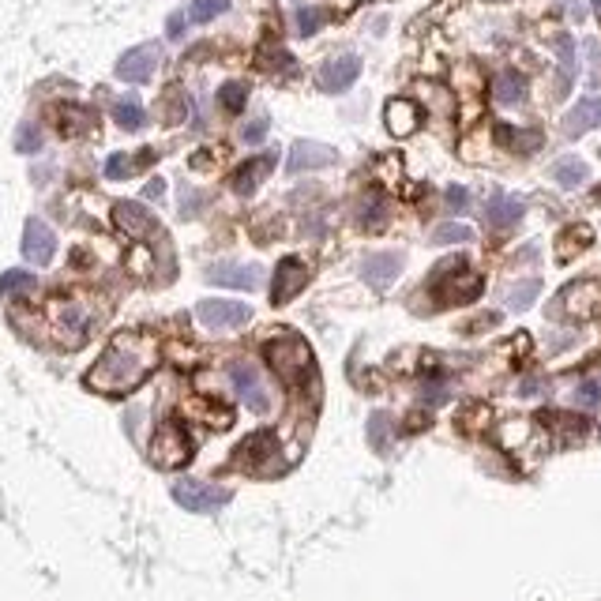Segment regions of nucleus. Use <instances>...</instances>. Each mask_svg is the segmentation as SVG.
<instances>
[{
	"label": "nucleus",
	"mask_w": 601,
	"mask_h": 601,
	"mask_svg": "<svg viewBox=\"0 0 601 601\" xmlns=\"http://www.w3.org/2000/svg\"><path fill=\"white\" fill-rule=\"evenodd\" d=\"M158 365V342L147 331H121L113 335L109 350L91 365L87 387L98 395H128L136 391Z\"/></svg>",
	"instance_id": "obj_1"
},
{
	"label": "nucleus",
	"mask_w": 601,
	"mask_h": 601,
	"mask_svg": "<svg viewBox=\"0 0 601 601\" xmlns=\"http://www.w3.org/2000/svg\"><path fill=\"white\" fill-rule=\"evenodd\" d=\"M481 290H485V282H481L478 271H470L463 263V256H455V260H447L436 278H432V297H436V305H470V301H478Z\"/></svg>",
	"instance_id": "obj_2"
},
{
	"label": "nucleus",
	"mask_w": 601,
	"mask_h": 601,
	"mask_svg": "<svg viewBox=\"0 0 601 601\" xmlns=\"http://www.w3.org/2000/svg\"><path fill=\"white\" fill-rule=\"evenodd\" d=\"M263 357H267L271 372H278L286 384H301L312 372L309 342L297 339V335H275V339L263 346Z\"/></svg>",
	"instance_id": "obj_3"
},
{
	"label": "nucleus",
	"mask_w": 601,
	"mask_h": 601,
	"mask_svg": "<svg viewBox=\"0 0 601 601\" xmlns=\"http://www.w3.org/2000/svg\"><path fill=\"white\" fill-rule=\"evenodd\" d=\"M91 327H94V312L83 301L68 297V301L53 305V339L61 342V346H68V350L83 346L87 335H91Z\"/></svg>",
	"instance_id": "obj_4"
},
{
	"label": "nucleus",
	"mask_w": 601,
	"mask_h": 601,
	"mask_svg": "<svg viewBox=\"0 0 601 601\" xmlns=\"http://www.w3.org/2000/svg\"><path fill=\"white\" fill-rule=\"evenodd\" d=\"M192 459V440L181 421H162L151 436V463L162 470H181Z\"/></svg>",
	"instance_id": "obj_5"
},
{
	"label": "nucleus",
	"mask_w": 601,
	"mask_h": 601,
	"mask_svg": "<svg viewBox=\"0 0 601 601\" xmlns=\"http://www.w3.org/2000/svg\"><path fill=\"white\" fill-rule=\"evenodd\" d=\"M556 312L568 316L575 324H586V320H601V282L594 278H579L564 286V293L556 297Z\"/></svg>",
	"instance_id": "obj_6"
},
{
	"label": "nucleus",
	"mask_w": 601,
	"mask_h": 601,
	"mask_svg": "<svg viewBox=\"0 0 601 601\" xmlns=\"http://www.w3.org/2000/svg\"><path fill=\"white\" fill-rule=\"evenodd\" d=\"M237 466H245L248 474H275L282 466V451L271 432H252L245 444L237 447Z\"/></svg>",
	"instance_id": "obj_7"
},
{
	"label": "nucleus",
	"mask_w": 601,
	"mask_h": 601,
	"mask_svg": "<svg viewBox=\"0 0 601 601\" xmlns=\"http://www.w3.org/2000/svg\"><path fill=\"white\" fill-rule=\"evenodd\" d=\"M196 316H200L203 327L211 331H230V327H245L252 320V309L241 305V301H222V297H207L196 305Z\"/></svg>",
	"instance_id": "obj_8"
},
{
	"label": "nucleus",
	"mask_w": 601,
	"mask_h": 601,
	"mask_svg": "<svg viewBox=\"0 0 601 601\" xmlns=\"http://www.w3.org/2000/svg\"><path fill=\"white\" fill-rule=\"evenodd\" d=\"M173 500L181 504L185 511H200V515H211V511H218L226 500H230V493L226 489H218V485H207V481H177L173 485Z\"/></svg>",
	"instance_id": "obj_9"
},
{
	"label": "nucleus",
	"mask_w": 601,
	"mask_h": 601,
	"mask_svg": "<svg viewBox=\"0 0 601 601\" xmlns=\"http://www.w3.org/2000/svg\"><path fill=\"white\" fill-rule=\"evenodd\" d=\"M309 286V267L297 256H286V260L275 267V278H271V305H286L290 297Z\"/></svg>",
	"instance_id": "obj_10"
},
{
	"label": "nucleus",
	"mask_w": 601,
	"mask_h": 601,
	"mask_svg": "<svg viewBox=\"0 0 601 601\" xmlns=\"http://www.w3.org/2000/svg\"><path fill=\"white\" fill-rule=\"evenodd\" d=\"M113 222H117V230H121L124 237H132V241H147V237H155L158 233L155 215L132 200H124L113 207Z\"/></svg>",
	"instance_id": "obj_11"
},
{
	"label": "nucleus",
	"mask_w": 601,
	"mask_h": 601,
	"mask_svg": "<svg viewBox=\"0 0 601 601\" xmlns=\"http://www.w3.org/2000/svg\"><path fill=\"white\" fill-rule=\"evenodd\" d=\"M230 380H233L237 399L245 402L248 410H256V414H267V410H271V395H267V387H263V380L256 376L252 365H233Z\"/></svg>",
	"instance_id": "obj_12"
},
{
	"label": "nucleus",
	"mask_w": 601,
	"mask_h": 601,
	"mask_svg": "<svg viewBox=\"0 0 601 601\" xmlns=\"http://www.w3.org/2000/svg\"><path fill=\"white\" fill-rule=\"evenodd\" d=\"M357 76H361V57L342 53V57H331V61L320 68L316 83H320V91H327V94H342Z\"/></svg>",
	"instance_id": "obj_13"
},
{
	"label": "nucleus",
	"mask_w": 601,
	"mask_h": 601,
	"mask_svg": "<svg viewBox=\"0 0 601 601\" xmlns=\"http://www.w3.org/2000/svg\"><path fill=\"white\" fill-rule=\"evenodd\" d=\"M339 155L324 147V143H312V139H297L290 147V158H286V170L290 173H309V170H320V166H335Z\"/></svg>",
	"instance_id": "obj_14"
},
{
	"label": "nucleus",
	"mask_w": 601,
	"mask_h": 601,
	"mask_svg": "<svg viewBox=\"0 0 601 601\" xmlns=\"http://www.w3.org/2000/svg\"><path fill=\"white\" fill-rule=\"evenodd\" d=\"M399 275H402L399 252H372V256H365V263H361V278L369 282L372 290H387Z\"/></svg>",
	"instance_id": "obj_15"
},
{
	"label": "nucleus",
	"mask_w": 601,
	"mask_h": 601,
	"mask_svg": "<svg viewBox=\"0 0 601 601\" xmlns=\"http://www.w3.org/2000/svg\"><path fill=\"white\" fill-rule=\"evenodd\" d=\"M158 68V49L155 46H139V49H128L121 61H117V76L124 83H147V79L155 76Z\"/></svg>",
	"instance_id": "obj_16"
},
{
	"label": "nucleus",
	"mask_w": 601,
	"mask_h": 601,
	"mask_svg": "<svg viewBox=\"0 0 601 601\" xmlns=\"http://www.w3.org/2000/svg\"><path fill=\"white\" fill-rule=\"evenodd\" d=\"M384 121H387V132H391V136L406 139L421 128V109H417V102H410V98H391L384 109Z\"/></svg>",
	"instance_id": "obj_17"
},
{
	"label": "nucleus",
	"mask_w": 601,
	"mask_h": 601,
	"mask_svg": "<svg viewBox=\"0 0 601 601\" xmlns=\"http://www.w3.org/2000/svg\"><path fill=\"white\" fill-rule=\"evenodd\" d=\"M207 278L215 286H226V290H256L260 286V267L252 263H215Z\"/></svg>",
	"instance_id": "obj_18"
},
{
	"label": "nucleus",
	"mask_w": 601,
	"mask_h": 601,
	"mask_svg": "<svg viewBox=\"0 0 601 601\" xmlns=\"http://www.w3.org/2000/svg\"><path fill=\"white\" fill-rule=\"evenodd\" d=\"M57 252V237L49 230L42 218H31L27 230H23V256L31 263H49Z\"/></svg>",
	"instance_id": "obj_19"
},
{
	"label": "nucleus",
	"mask_w": 601,
	"mask_h": 601,
	"mask_svg": "<svg viewBox=\"0 0 601 601\" xmlns=\"http://www.w3.org/2000/svg\"><path fill=\"white\" fill-rule=\"evenodd\" d=\"M590 128H601V94L594 98H583L575 109H568V117H564V136L568 139H579L583 132Z\"/></svg>",
	"instance_id": "obj_20"
},
{
	"label": "nucleus",
	"mask_w": 601,
	"mask_h": 601,
	"mask_svg": "<svg viewBox=\"0 0 601 601\" xmlns=\"http://www.w3.org/2000/svg\"><path fill=\"white\" fill-rule=\"evenodd\" d=\"M271 166H275V151H267L263 158H248L241 170L233 173V192L237 196H252L256 188H260V181L271 173Z\"/></svg>",
	"instance_id": "obj_21"
},
{
	"label": "nucleus",
	"mask_w": 601,
	"mask_h": 601,
	"mask_svg": "<svg viewBox=\"0 0 601 601\" xmlns=\"http://www.w3.org/2000/svg\"><path fill=\"white\" fill-rule=\"evenodd\" d=\"M590 245H594V230H590V226H583V222H579V226H568V230H560V237H556V260L571 263Z\"/></svg>",
	"instance_id": "obj_22"
},
{
	"label": "nucleus",
	"mask_w": 601,
	"mask_h": 601,
	"mask_svg": "<svg viewBox=\"0 0 601 601\" xmlns=\"http://www.w3.org/2000/svg\"><path fill=\"white\" fill-rule=\"evenodd\" d=\"M485 218H489V226H493L496 233H508L511 226H519V218H523V203L511 200V196H496V200H489Z\"/></svg>",
	"instance_id": "obj_23"
},
{
	"label": "nucleus",
	"mask_w": 601,
	"mask_h": 601,
	"mask_svg": "<svg viewBox=\"0 0 601 601\" xmlns=\"http://www.w3.org/2000/svg\"><path fill=\"white\" fill-rule=\"evenodd\" d=\"M493 98L500 102V106H519L526 98V79L519 76V72H500V76L493 79Z\"/></svg>",
	"instance_id": "obj_24"
},
{
	"label": "nucleus",
	"mask_w": 601,
	"mask_h": 601,
	"mask_svg": "<svg viewBox=\"0 0 601 601\" xmlns=\"http://www.w3.org/2000/svg\"><path fill=\"white\" fill-rule=\"evenodd\" d=\"M556 57H560L556 94L564 98V94L571 91V83H575V42H571V34H560V38H556Z\"/></svg>",
	"instance_id": "obj_25"
},
{
	"label": "nucleus",
	"mask_w": 601,
	"mask_h": 601,
	"mask_svg": "<svg viewBox=\"0 0 601 601\" xmlns=\"http://www.w3.org/2000/svg\"><path fill=\"white\" fill-rule=\"evenodd\" d=\"M496 139L508 147V151H519V155H534L541 147V132H519L511 124H496Z\"/></svg>",
	"instance_id": "obj_26"
},
{
	"label": "nucleus",
	"mask_w": 601,
	"mask_h": 601,
	"mask_svg": "<svg viewBox=\"0 0 601 601\" xmlns=\"http://www.w3.org/2000/svg\"><path fill=\"white\" fill-rule=\"evenodd\" d=\"M354 218H357V226H361L365 233H376L387 222V203L380 200L376 192H369L365 200L357 203V215Z\"/></svg>",
	"instance_id": "obj_27"
},
{
	"label": "nucleus",
	"mask_w": 601,
	"mask_h": 601,
	"mask_svg": "<svg viewBox=\"0 0 601 601\" xmlns=\"http://www.w3.org/2000/svg\"><path fill=\"white\" fill-rule=\"evenodd\" d=\"M586 177H590V170H586L583 158H560L553 166V181L560 188H579Z\"/></svg>",
	"instance_id": "obj_28"
},
{
	"label": "nucleus",
	"mask_w": 601,
	"mask_h": 601,
	"mask_svg": "<svg viewBox=\"0 0 601 601\" xmlns=\"http://www.w3.org/2000/svg\"><path fill=\"white\" fill-rule=\"evenodd\" d=\"M147 162H155V151H143L139 158H128V155H109L106 162V177L109 181H121L128 173L136 170V166H147Z\"/></svg>",
	"instance_id": "obj_29"
},
{
	"label": "nucleus",
	"mask_w": 601,
	"mask_h": 601,
	"mask_svg": "<svg viewBox=\"0 0 601 601\" xmlns=\"http://www.w3.org/2000/svg\"><path fill=\"white\" fill-rule=\"evenodd\" d=\"M538 293H541V282L538 278H526V282H515L508 293V309L515 312H526L534 301H538Z\"/></svg>",
	"instance_id": "obj_30"
},
{
	"label": "nucleus",
	"mask_w": 601,
	"mask_h": 601,
	"mask_svg": "<svg viewBox=\"0 0 601 601\" xmlns=\"http://www.w3.org/2000/svg\"><path fill=\"white\" fill-rule=\"evenodd\" d=\"M57 128H61L64 136H79L83 128H91V113L79 106H61V113H57Z\"/></svg>",
	"instance_id": "obj_31"
},
{
	"label": "nucleus",
	"mask_w": 601,
	"mask_h": 601,
	"mask_svg": "<svg viewBox=\"0 0 601 601\" xmlns=\"http://www.w3.org/2000/svg\"><path fill=\"white\" fill-rule=\"evenodd\" d=\"M541 421H545V425H553L556 432H568V436H583V432L590 429V421H586V417L556 414V410H545V414H541Z\"/></svg>",
	"instance_id": "obj_32"
},
{
	"label": "nucleus",
	"mask_w": 601,
	"mask_h": 601,
	"mask_svg": "<svg viewBox=\"0 0 601 601\" xmlns=\"http://www.w3.org/2000/svg\"><path fill=\"white\" fill-rule=\"evenodd\" d=\"M432 241L436 245H463V241H474V230L463 226V222H444V226H436Z\"/></svg>",
	"instance_id": "obj_33"
},
{
	"label": "nucleus",
	"mask_w": 601,
	"mask_h": 601,
	"mask_svg": "<svg viewBox=\"0 0 601 601\" xmlns=\"http://www.w3.org/2000/svg\"><path fill=\"white\" fill-rule=\"evenodd\" d=\"M245 102H248V87H245V83H237V79H233V83H226V87L218 91V106L226 109V113H241V109H245Z\"/></svg>",
	"instance_id": "obj_34"
},
{
	"label": "nucleus",
	"mask_w": 601,
	"mask_h": 601,
	"mask_svg": "<svg viewBox=\"0 0 601 601\" xmlns=\"http://www.w3.org/2000/svg\"><path fill=\"white\" fill-rule=\"evenodd\" d=\"M226 8H230V0H192L188 19H192V23H211V19H218Z\"/></svg>",
	"instance_id": "obj_35"
},
{
	"label": "nucleus",
	"mask_w": 601,
	"mask_h": 601,
	"mask_svg": "<svg viewBox=\"0 0 601 601\" xmlns=\"http://www.w3.org/2000/svg\"><path fill=\"white\" fill-rule=\"evenodd\" d=\"M113 117H117V124H121V128H128V132H136V128H143V124H147V113H143V106H139V102H117Z\"/></svg>",
	"instance_id": "obj_36"
},
{
	"label": "nucleus",
	"mask_w": 601,
	"mask_h": 601,
	"mask_svg": "<svg viewBox=\"0 0 601 601\" xmlns=\"http://www.w3.org/2000/svg\"><path fill=\"white\" fill-rule=\"evenodd\" d=\"M31 290H38L31 271H4L0 275V293H31Z\"/></svg>",
	"instance_id": "obj_37"
},
{
	"label": "nucleus",
	"mask_w": 601,
	"mask_h": 601,
	"mask_svg": "<svg viewBox=\"0 0 601 601\" xmlns=\"http://www.w3.org/2000/svg\"><path fill=\"white\" fill-rule=\"evenodd\" d=\"M16 147H19V151H23V155H34V151L42 147V132H38L34 124H23V128H19Z\"/></svg>",
	"instance_id": "obj_38"
},
{
	"label": "nucleus",
	"mask_w": 601,
	"mask_h": 601,
	"mask_svg": "<svg viewBox=\"0 0 601 601\" xmlns=\"http://www.w3.org/2000/svg\"><path fill=\"white\" fill-rule=\"evenodd\" d=\"M320 23H324V16H320L316 8H301V12H297V34H305V38H309V34H316V27H320Z\"/></svg>",
	"instance_id": "obj_39"
},
{
	"label": "nucleus",
	"mask_w": 601,
	"mask_h": 601,
	"mask_svg": "<svg viewBox=\"0 0 601 601\" xmlns=\"http://www.w3.org/2000/svg\"><path fill=\"white\" fill-rule=\"evenodd\" d=\"M575 399L583 402V406H598L601 402V380H586V384H579Z\"/></svg>",
	"instance_id": "obj_40"
},
{
	"label": "nucleus",
	"mask_w": 601,
	"mask_h": 601,
	"mask_svg": "<svg viewBox=\"0 0 601 601\" xmlns=\"http://www.w3.org/2000/svg\"><path fill=\"white\" fill-rule=\"evenodd\" d=\"M444 196H447V207H451V211H466V207H470V192L459 185H451Z\"/></svg>",
	"instance_id": "obj_41"
},
{
	"label": "nucleus",
	"mask_w": 601,
	"mask_h": 601,
	"mask_svg": "<svg viewBox=\"0 0 601 601\" xmlns=\"http://www.w3.org/2000/svg\"><path fill=\"white\" fill-rule=\"evenodd\" d=\"M267 128H271V121H267V117H260V121L245 124V132H241V139H245V143H260V139L267 136Z\"/></svg>",
	"instance_id": "obj_42"
},
{
	"label": "nucleus",
	"mask_w": 601,
	"mask_h": 601,
	"mask_svg": "<svg viewBox=\"0 0 601 601\" xmlns=\"http://www.w3.org/2000/svg\"><path fill=\"white\" fill-rule=\"evenodd\" d=\"M556 8H560V12H568L571 19H583L586 16L583 0H556Z\"/></svg>",
	"instance_id": "obj_43"
},
{
	"label": "nucleus",
	"mask_w": 601,
	"mask_h": 601,
	"mask_svg": "<svg viewBox=\"0 0 601 601\" xmlns=\"http://www.w3.org/2000/svg\"><path fill=\"white\" fill-rule=\"evenodd\" d=\"M263 68H293V61L290 57H286V53H267V57H263Z\"/></svg>",
	"instance_id": "obj_44"
},
{
	"label": "nucleus",
	"mask_w": 601,
	"mask_h": 601,
	"mask_svg": "<svg viewBox=\"0 0 601 601\" xmlns=\"http://www.w3.org/2000/svg\"><path fill=\"white\" fill-rule=\"evenodd\" d=\"M185 34V16H173L170 19V38H181Z\"/></svg>",
	"instance_id": "obj_45"
},
{
	"label": "nucleus",
	"mask_w": 601,
	"mask_h": 601,
	"mask_svg": "<svg viewBox=\"0 0 601 601\" xmlns=\"http://www.w3.org/2000/svg\"><path fill=\"white\" fill-rule=\"evenodd\" d=\"M162 181H151V185H147V200H155V196H162Z\"/></svg>",
	"instance_id": "obj_46"
},
{
	"label": "nucleus",
	"mask_w": 601,
	"mask_h": 601,
	"mask_svg": "<svg viewBox=\"0 0 601 601\" xmlns=\"http://www.w3.org/2000/svg\"><path fill=\"white\" fill-rule=\"evenodd\" d=\"M538 391H541L538 380H530V384H523V395H538Z\"/></svg>",
	"instance_id": "obj_47"
},
{
	"label": "nucleus",
	"mask_w": 601,
	"mask_h": 601,
	"mask_svg": "<svg viewBox=\"0 0 601 601\" xmlns=\"http://www.w3.org/2000/svg\"><path fill=\"white\" fill-rule=\"evenodd\" d=\"M594 4V12H598V19H601V0H590Z\"/></svg>",
	"instance_id": "obj_48"
}]
</instances>
